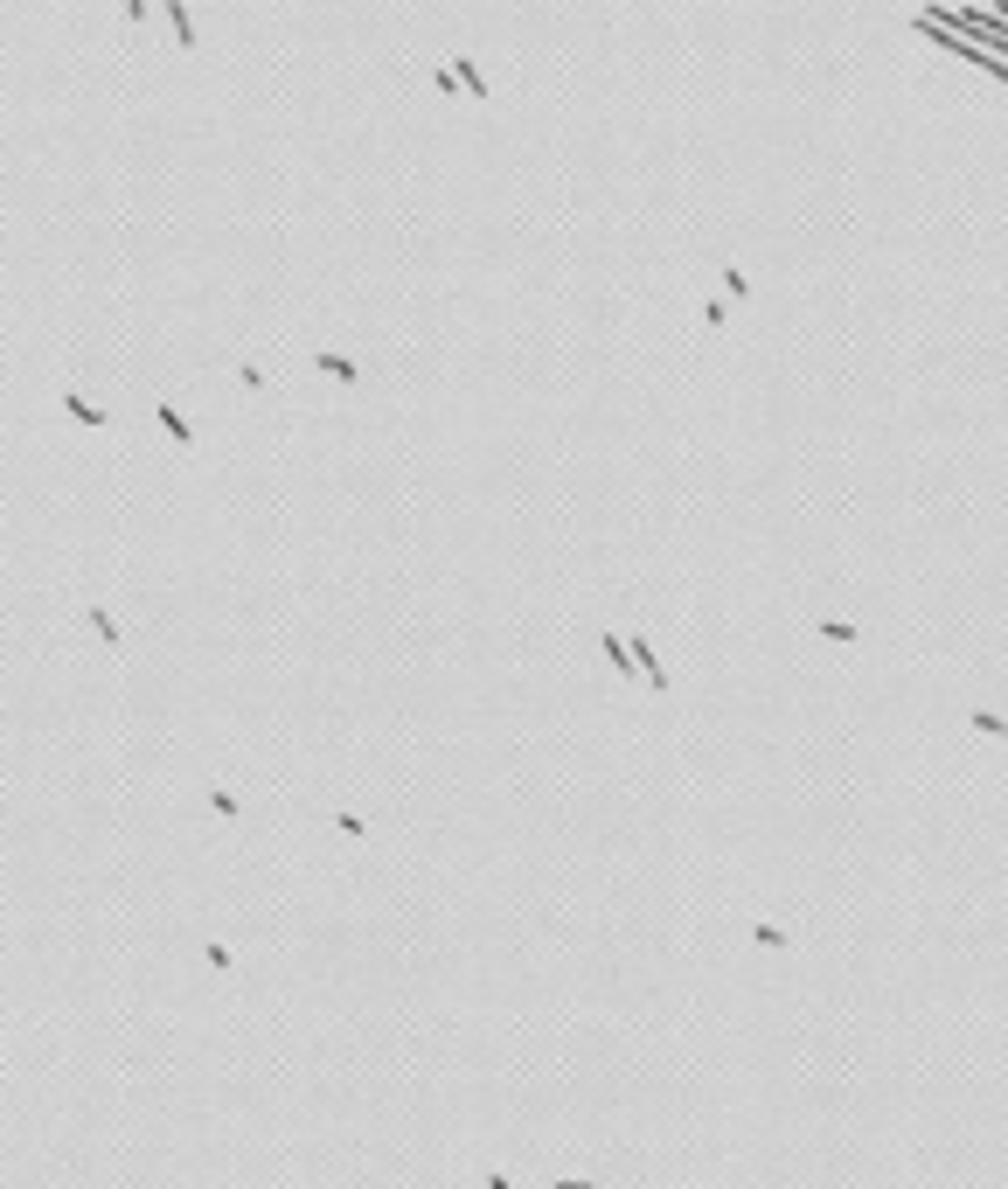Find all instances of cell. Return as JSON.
<instances>
[{"mask_svg":"<svg viewBox=\"0 0 1008 1189\" xmlns=\"http://www.w3.org/2000/svg\"><path fill=\"white\" fill-rule=\"evenodd\" d=\"M63 404H70V418H84V425H104V411H91V404H84V397H77V390H70V397H63Z\"/></svg>","mask_w":1008,"mask_h":1189,"instance_id":"8992f818","label":"cell"},{"mask_svg":"<svg viewBox=\"0 0 1008 1189\" xmlns=\"http://www.w3.org/2000/svg\"><path fill=\"white\" fill-rule=\"evenodd\" d=\"M598 641H605V661H612L619 675H633V654H626V641H619V634H598Z\"/></svg>","mask_w":1008,"mask_h":1189,"instance_id":"7a4b0ae2","label":"cell"},{"mask_svg":"<svg viewBox=\"0 0 1008 1189\" xmlns=\"http://www.w3.org/2000/svg\"><path fill=\"white\" fill-rule=\"evenodd\" d=\"M161 425H168V432H175L182 446H195V432H188V418H182V411H168V404H161Z\"/></svg>","mask_w":1008,"mask_h":1189,"instance_id":"5b68a950","label":"cell"},{"mask_svg":"<svg viewBox=\"0 0 1008 1189\" xmlns=\"http://www.w3.org/2000/svg\"><path fill=\"white\" fill-rule=\"evenodd\" d=\"M168 21H175V35H182V49H195V21H188L182 0H168Z\"/></svg>","mask_w":1008,"mask_h":1189,"instance_id":"3957f363","label":"cell"},{"mask_svg":"<svg viewBox=\"0 0 1008 1189\" xmlns=\"http://www.w3.org/2000/svg\"><path fill=\"white\" fill-rule=\"evenodd\" d=\"M974 731H981V737H1002V744H1008V724L995 717V710H974Z\"/></svg>","mask_w":1008,"mask_h":1189,"instance_id":"277c9868","label":"cell"},{"mask_svg":"<svg viewBox=\"0 0 1008 1189\" xmlns=\"http://www.w3.org/2000/svg\"><path fill=\"white\" fill-rule=\"evenodd\" d=\"M556 1189H598V1183H584V1176H563V1183H556Z\"/></svg>","mask_w":1008,"mask_h":1189,"instance_id":"9c48e42d","label":"cell"},{"mask_svg":"<svg viewBox=\"0 0 1008 1189\" xmlns=\"http://www.w3.org/2000/svg\"><path fill=\"white\" fill-rule=\"evenodd\" d=\"M487 1189H515V1183H508V1176H501V1169H487Z\"/></svg>","mask_w":1008,"mask_h":1189,"instance_id":"ba28073f","label":"cell"},{"mask_svg":"<svg viewBox=\"0 0 1008 1189\" xmlns=\"http://www.w3.org/2000/svg\"><path fill=\"white\" fill-rule=\"evenodd\" d=\"M320 369H327V376H348V383H355V376H362V369L348 362V355H320Z\"/></svg>","mask_w":1008,"mask_h":1189,"instance_id":"52a82bcc","label":"cell"},{"mask_svg":"<svg viewBox=\"0 0 1008 1189\" xmlns=\"http://www.w3.org/2000/svg\"><path fill=\"white\" fill-rule=\"evenodd\" d=\"M91 634H97L104 647H125V634H118V620H111L104 605H91Z\"/></svg>","mask_w":1008,"mask_h":1189,"instance_id":"6da1fadb","label":"cell"}]
</instances>
